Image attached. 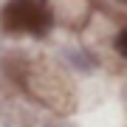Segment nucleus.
<instances>
[{
	"instance_id": "f257e3e1",
	"label": "nucleus",
	"mask_w": 127,
	"mask_h": 127,
	"mask_svg": "<svg viewBox=\"0 0 127 127\" xmlns=\"http://www.w3.org/2000/svg\"><path fill=\"white\" fill-rule=\"evenodd\" d=\"M0 20H3L6 31H14V34L42 37L51 28V11L40 0H9L3 6Z\"/></svg>"
},
{
	"instance_id": "f03ea898",
	"label": "nucleus",
	"mask_w": 127,
	"mask_h": 127,
	"mask_svg": "<svg viewBox=\"0 0 127 127\" xmlns=\"http://www.w3.org/2000/svg\"><path fill=\"white\" fill-rule=\"evenodd\" d=\"M116 48H119V54H122V57L127 59V28H124V31L116 37Z\"/></svg>"
},
{
	"instance_id": "7ed1b4c3",
	"label": "nucleus",
	"mask_w": 127,
	"mask_h": 127,
	"mask_svg": "<svg viewBox=\"0 0 127 127\" xmlns=\"http://www.w3.org/2000/svg\"><path fill=\"white\" fill-rule=\"evenodd\" d=\"M124 3H127V0H124Z\"/></svg>"
}]
</instances>
